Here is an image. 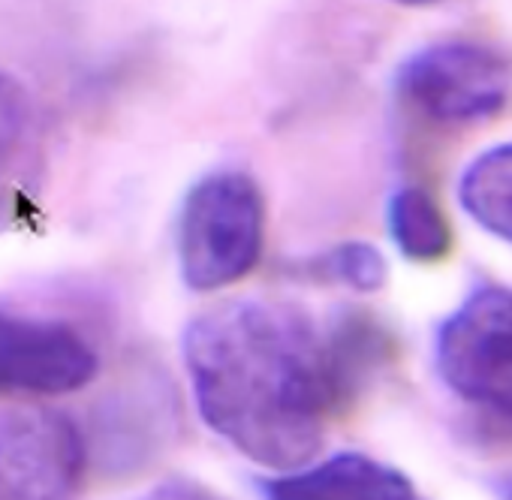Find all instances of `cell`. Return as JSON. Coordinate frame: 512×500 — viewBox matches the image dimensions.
I'll return each mask as SVG.
<instances>
[{
  "mask_svg": "<svg viewBox=\"0 0 512 500\" xmlns=\"http://www.w3.org/2000/svg\"><path fill=\"white\" fill-rule=\"evenodd\" d=\"M302 272L317 281L341 284V287H350L359 293H374L386 284V260L368 241L335 244V247L323 250L320 257L308 260V266H302Z\"/></svg>",
  "mask_w": 512,
  "mask_h": 500,
  "instance_id": "11",
  "label": "cell"
},
{
  "mask_svg": "<svg viewBox=\"0 0 512 500\" xmlns=\"http://www.w3.org/2000/svg\"><path fill=\"white\" fill-rule=\"evenodd\" d=\"M88 467L79 425L58 410L0 416V500H76Z\"/></svg>",
  "mask_w": 512,
  "mask_h": 500,
  "instance_id": "5",
  "label": "cell"
},
{
  "mask_svg": "<svg viewBox=\"0 0 512 500\" xmlns=\"http://www.w3.org/2000/svg\"><path fill=\"white\" fill-rule=\"evenodd\" d=\"M97 371V350L70 323L0 308V395L61 398L85 389Z\"/></svg>",
  "mask_w": 512,
  "mask_h": 500,
  "instance_id": "6",
  "label": "cell"
},
{
  "mask_svg": "<svg viewBox=\"0 0 512 500\" xmlns=\"http://www.w3.org/2000/svg\"><path fill=\"white\" fill-rule=\"evenodd\" d=\"M266 199L247 172L202 175L178 214V269L190 290L214 293L247 278L263 257Z\"/></svg>",
  "mask_w": 512,
  "mask_h": 500,
  "instance_id": "2",
  "label": "cell"
},
{
  "mask_svg": "<svg viewBox=\"0 0 512 500\" xmlns=\"http://www.w3.org/2000/svg\"><path fill=\"white\" fill-rule=\"evenodd\" d=\"M395 4H404V7H428V4H437V0H395Z\"/></svg>",
  "mask_w": 512,
  "mask_h": 500,
  "instance_id": "13",
  "label": "cell"
},
{
  "mask_svg": "<svg viewBox=\"0 0 512 500\" xmlns=\"http://www.w3.org/2000/svg\"><path fill=\"white\" fill-rule=\"evenodd\" d=\"M184 368L202 422L269 470H293L392 356L377 317L344 308L317 323L290 302H220L184 329Z\"/></svg>",
  "mask_w": 512,
  "mask_h": 500,
  "instance_id": "1",
  "label": "cell"
},
{
  "mask_svg": "<svg viewBox=\"0 0 512 500\" xmlns=\"http://www.w3.org/2000/svg\"><path fill=\"white\" fill-rule=\"evenodd\" d=\"M136 500H214L208 497L199 485L193 482H184V479H172V482H163L157 488H151L148 494L136 497Z\"/></svg>",
  "mask_w": 512,
  "mask_h": 500,
  "instance_id": "12",
  "label": "cell"
},
{
  "mask_svg": "<svg viewBox=\"0 0 512 500\" xmlns=\"http://www.w3.org/2000/svg\"><path fill=\"white\" fill-rule=\"evenodd\" d=\"M34 118L22 88L0 73V223L16 211L34 166Z\"/></svg>",
  "mask_w": 512,
  "mask_h": 500,
  "instance_id": "10",
  "label": "cell"
},
{
  "mask_svg": "<svg viewBox=\"0 0 512 500\" xmlns=\"http://www.w3.org/2000/svg\"><path fill=\"white\" fill-rule=\"evenodd\" d=\"M500 491H503V497H506V500H512V476L500 485Z\"/></svg>",
  "mask_w": 512,
  "mask_h": 500,
  "instance_id": "14",
  "label": "cell"
},
{
  "mask_svg": "<svg viewBox=\"0 0 512 500\" xmlns=\"http://www.w3.org/2000/svg\"><path fill=\"white\" fill-rule=\"evenodd\" d=\"M434 362L461 404L512 437V290L476 287L437 329Z\"/></svg>",
  "mask_w": 512,
  "mask_h": 500,
  "instance_id": "3",
  "label": "cell"
},
{
  "mask_svg": "<svg viewBox=\"0 0 512 500\" xmlns=\"http://www.w3.org/2000/svg\"><path fill=\"white\" fill-rule=\"evenodd\" d=\"M386 226L395 247L413 263H437L452 250L446 214L425 187H398L386 205Z\"/></svg>",
  "mask_w": 512,
  "mask_h": 500,
  "instance_id": "9",
  "label": "cell"
},
{
  "mask_svg": "<svg viewBox=\"0 0 512 500\" xmlns=\"http://www.w3.org/2000/svg\"><path fill=\"white\" fill-rule=\"evenodd\" d=\"M395 94L431 124H482L509 103L512 61L500 49L473 40L431 43L398 67Z\"/></svg>",
  "mask_w": 512,
  "mask_h": 500,
  "instance_id": "4",
  "label": "cell"
},
{
  "mask_svg": "<svg viewBox=\"0 0 512 500\" xmlns=\"http://www.w3.org/2000/svg\"><path fill=\"white\" fill-rule=\"evenodd\" d=\"M260 494L263 500H422L401 470L365 452H338L281 470L260 479Z\"/></svg>",
  "mask_w": 512,
  "mask_h": 500,
  "instance_id": "7",
  "label": "cell"
},
{
  "mask_svg": "<svg viewBox=\"0 0 512 500\" xmlns=\"http://www.w3.org/2000/svg\"><path fill=\"white\" fill-rule=\"evenodd\" d=\"M458 202L485 232L512 244V142L494 145L467 163Z\"/></svg>",
  "mask_w": 512,
  "mask_h": 500,
  "instance_id": "8",
  "label": "cell"
}]
</instances>
